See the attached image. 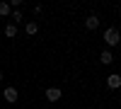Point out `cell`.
<instances>
[{"mask_svg": "<svg viewBox=\"0 0 121 109\" xmlns=\"http://www.w3.org/2000/svg\"><path fill=\"white\" fill-rule=\"evenodd\" d=\"M104 41H107V46H119L121 34H119V29H116V27H109L107 32H104Z\"/></svg>", "mask_w": 121, "mask_h": 109, "instance_id": "cell-1", "label": "cell"}, {"mask_svg": "<svg viewBox=\"0 0 121 109\" xmlns=\"http://www.w3.org/2000/svg\"><path fill=\"white\" fill-rule=\"evenodd\" d=\"M10 10H12V7H10V3H0V15H3V17L10 15Z\"/></svg>", "mask_w": 121, "mask_h": 109, "instance_id": "cell-9", "label": "cell"}, {"mask_svg": "<svg viewBox=\"0 0 121 109\" xmlns=\"http://www.w3.org/2000/svg\"><path fill=\"white\" fill-rule=\"evenodd\" d=\"M3 97H5V102H10V104H15L17 102V90H15V87H5V92H3Z\"/></svg>", "mask_w": 121, "mask_h": 109, "instance_id": "cell-4", "label": "cell"}, {"mask_svg": "<svg viewBox=\"0 0 121 109\" xmlns=\"http://www.w3.org/2000/svg\"><path fill=\"white\" fill-rule=\"evenodd\" d=\"M5 36H7V39H15V36H17V24H15V22H10V24L5 27Z\"/></svg>", "mask_w": 121, "mask_h": 109, "instance_id": "cell-7", "label": "cell"}, {"mask_svg": "<svg viewBox=\"0 0 121 109\" xmlns=\"http://www.w3.org/2000/svg\"><path fill=\"white\" fill-rule=\"evenodd\" d=\"M0 80H3V73H0Z\"/></svg>", "mask_w": 121, "mask_h": 109, "instance_id": "cell-11", "label": "cell"}, {"mask_svg": "<svg viewBox=\"0 0 121 109\" xmlns=\"http://www.w3.org/2000/svg\"><path fill=\"white\" fill-rule=\"evenodd\" d=\"M99 61H102L104 65H112V63H114V53L109 51V48H104V51L99 53Z\"/></svg>", "mask_w": 121, "mask_h": 109, "instance_id": "cell-5", "label": "cell"}, {"mask_svg": "<svg viewBox=\"0 0 121 109\" xmlns=\"http://www.w3.org/2000/svg\"><path fill=\"white\" fill-rule=\"evenodd\" d=\"M12 19H15V24H17V22H22V19H24V15L19 12V10H15V12H12Z\"/></svg>", "mask_w": 121, "mask_h": 109, "instance_id": "cell-10", "label": "cell"}, {"mask_svg": "<svg viewBox=\"0 0 121 109\" xmlns=\"http://www.w3.org/2000/svg\"><path fill=\"white\" fill-rule=\"evenodd\" d=\"M44 95H46V100H48V102H58L60 97H63V92H60L58 87H48V90H46Z\"/></svg>", "mask_w": 121, "mask_h": 109, "instance_id": "cell-3", "label": "cell"}, {"mask_svg": "<svg viewBox=\"0 0 121 109\" xmlns=\"http://www.w3.org/2000/svg\"><path fill=\"white\" fill-rule=\"evenodd\" d=\"M85 27L90 29V32H95V29L99 27V17H97V15H90V17L85 19Z\"/></svg>", "mask_w": 121, "mask_h": 109, "instance_id": "cell-6", "label": "cell"}, {"mask_svg": "<svg viewBox=\"0 0 121 109\" xmlns=\"http://www.w3.org/2000/svg\"><path fill=\"white\" fill-rule=\"evenodd\" d=\"M107 87H109V90H119V87H121V75H116V73L107 75Z\"/></svg>", "mask_w": 121, "mask_h": 109, "instance_id": "cell-2", "label": "cell"}, {"mask_svg": "<svg viewBox=\"0 0 121 109\" xmlns=\"http://www.w3.org/2000/svg\"><path fill=\"white\" fill-rule=\"evenodd\" d=\"M24 32H27L29 36H34V34L39 32V24H36V22H27V27H24Z\"/></svg>", "mask_w": 121, "mask_h": 109, "instance_id": "cell-8", "label": "cell"}]
</instances>
